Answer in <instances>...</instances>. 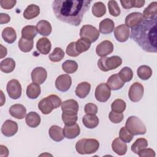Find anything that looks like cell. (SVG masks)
I'll return each instance as SVG.
<instances>
[{
    "label": "cell",
    "instance_id": "obj_1",
    "mask_svg": "<svg viewBox=\"0 0 157 157\" xmlns=\"http://www.w3.org/2000/svg\"><path fill=\"white\" fill-rule=\"evenodd\" d=\"M91 3V1L87 0H55L53 1L52 9L59 20L77 26L81 23Z\"/></svg>",
    "mask_w": 157,
    "mask_h": 157
},
{
    "label": "cell",
    "instance_id": "obj_2",
    "mask_svg": "<svg viewBox=\"0 0 157 157\" xmlns=\"http://www.w3.org/2000/svg\"><path fill=\"white\" fill-rule=\"evenodd\" d=\"M156 20H145L131 28L130 37L144 50L150 53L157 52Z\"/></svg>",
    "mask_w": 157,
    "mask_h": 157
},
{
    "label": "cell",
    "instance_id": "obj_3",
    "mask_svg": "<svg viewBox=\"0 0 157 157\" xmlns=\"http://www.w3.org/2000/svg\"><path fill=\"white\" fill-rule=\"evenodd\" d=\"M99 142L95 139H82L75 144L76 151L81 155L92 154L97 151Z\"/></svg>",
    "mask_w": 157,
    "mask_h": 157
},
{
    "label": "cell",
    "instance_id": "obj_4",
    "mask_svg": "<svg viewBox=\"0 0 157 157\" xmlns=\"http://www.w3.org/2000/svg\"><path fill=\"white\" fill-rule=\"evenodd\" d=\"M61 99L55 94H51L43 98L38 103V108L44 115L49 114L52 111L61 105Z\"/></svg>",
    "mask_w": 157,
    "mask_h": 157
},
{
    "label": "cell",
    "instance_id": "obj_5",
    "mask_svg": "<svg viewBox=\"0 0 157 157\" xmlns=\"http://www.w3.org/2000/svg\"><path fill=\"white\" fill-rule=\"evenodd\" d=\"M125 127L133 136L143 135L147 131L145 124L139 118L136 116H130L128 118Z\"/></svg>",
    "mask_w": 157,
    "mask_h": 157
},
{
    "label": "cell",
    "instance_id": "obj_6",
    "mask_svg": "<svg viewBox=\"0 0 157 157\" xmlns=\"http://www.w3.org/2000/svg\"><path fill=\"white\" fill-rule=\"evenodd\" d=\"M122 59L118 56H113L111 57H101L98 61V66L104 72H107L115 69L121 66Z\"/></svg>",
    "mask_w": 157,
    "mask_h": 157
},
{
    "label": "cell",
    "instance_id": "obj_7",
    "mask_svg": "<svg viewBox=\"0 0 157 157\" xmlns=\"http://www.w3.org/2000/svg\"><path fill=\"white\" fill-rule=\"evenodd\" d=\"M80 36L81 38L88 39L91 43L94 42L99 37V32L94 26L90 25H85L80 29Z\"/></svg>",
    "mask_w": 157,
    "mask_h": 157
},
{
    "label": "cell",
    "instance_id": "obj_8",
    "mask_svg": "<svg viewBox=\"0 0 157 157\" xmlns=\"http://www.w3.org/2000/svg\"><path fill=\"white\" fill-rule=\"evenodd\" d=\"M9 96L13 99H17L21 95V86L20 82L16 79H12L8 82L6 86Z\"/></svg>",
    "mask_w": 157,
    "mask_h": 157
},
{
    "label": "cell",
    "instance_id": "obj_9",
    "mask_svg": "<svg viewBox=\"0 0 157 157\" xmlns=\"http://www.w3.org/2000/svg\"><path fill=\"white\" fill-rule=\"evenodd\" d=\"M111 89L107 83H102L98 85L95 90V98L101 102H106L110 97Z\"/></svg>",
    "mask_w": 157,
    "mask_h": 157
},
{
    "label": "cell",
    "instance_id": "obj_10",
    "mask_svg": "<svg viewBox=\"0 0 157 157\" xmlns=\"http://www.w3.org/2000/svg\"><path fill=\"white\" fill-rule=\"evenodd\" d=\"M144 88L143 85L139 82H134L129 88L128 96L129 99L134 102L141 100L144 96Z\"/></svg>",
    "mask_w": 157,
    "mask_h": 157
},
{
    "label": "cell",
    "instance_id": "obj_11",
    "mask_svg": "<svg viewBox=\"0 0 157 157\" xmlns=\"http://www.w3.org/2000/svg\"><path fill=\"white\" fill-rule=\"evenodd\" d=\"M72 85L71 77L68 74L59 75L55 80V86L58 90L61 92L67 91Z\"/></svg>",
    "mask_w": 157,
    "mask_h": 157
},
{
    "label": "cell",
    "instance_id": "obj_12",
    "mask_svg": "<svg viewBox=\"0 0 157 157\" xmlns=\"http://www.w3.org/2000/svg\"><path fill=\"white\" fill-rule=\"evenodd\" d=\"M130 35L129 28L126 25L122 24L117 26L114 29V36L116 39L120 42L126 41Z\"/></svg>",
    "mask_w": 157,
    "mask_h": 157
},
{
    "label": "cell",
    "instance_id": "obj_13",
    "mask_svg": "<svg viewBox=\"0 0 157 157\" xmlns=\"http://www.w3.org/2000/svg\"><path fill=\"white\" fill-rule=\"evenodd\" d=\"M113 51V45L110 40H105L99 43L96 48V52L100 57H104Z\"/></svg>",
    "mask_w": 157,
    "mask_h": 157
},
{
    "label": "cell",
    "instance_id": "obj_14",
    "mask_svg": "<svg viewBox=\"0 0 157 157\" xmlns=\"http://www.w3.org/2000/svg\"><path fill=\"white\" fill-rule=\"evenodd\" d=\"M18 131L17 123L11 120H6L1 127L2 134L6 137H11Z\"/></svg>",
    "mask_w": 157,
    "mask_h": 157
},
{
    "label": "cell",
    "instance_id": "obj_15",
    "mask_svg": "<svg viewBox=\"0 0 157 157\" xmlns=\"http://www.w3.org/2000/svg\"><path fill=\"white\" fill-rule=\"evenodd\" d=\"M32 81L37 84H42L47 79V72L45 69L42 67H37L31 72Z\"/></svg>",
    "mask_w": 157,
    "mask_h": 157
},
{
    "label": "cell",
    "instance_id": "obj_16",
    "mask_svg": "<svg viewBox=\"0 0 157 157\" xmlns=\"http://www.w3.org/2000/svg\"><path fill=\"white\" fill-rule=\"evenodd\" d=\"M144 17L140 12H132L126 17L125 25L128 28H133L140 24L144 20Z\"/></svg>",
    "mask_w": 157,
    "mask_h": 157
},
{
    "label": "cell",
    "instance_id": "obj_17",
    "mask_svg": "<svg viewBox=\"0 0 157 157\" xmlns=\"http://www.w3.org/2000/svg\"><path fill=\"white\" fill-rule=\"evenodd\" d=\"M80 133V129L77 123L72 125H65L63 129V134L66 138L72 139L77 137Z\"/></svg>",
    "mask_w": 157,
    "mask_h": 157
},
{
    "label": "cell",
    "instance_id": "obj_18",
    "mask_svg": "<svg viewBox=\"0 0 157 157\" xmlns=\"http://www.w3.org/2000/svg\"><path fill=\"white\" fill-rule=\"evenodd\" d=\"M9 113L13 117L21 120L25 118L26 113V109L22 104H16L9 108Z\"/></svg>",
    "mask_w": 157,
    "mask_h": 157
},
{
    "label": "cell",
    "instance_id": "obj_19",
    "mask_svg": "<svg viewBox=\"0 0 157 157\" xmlns=\"http://www.w3.org/2000/svg\"><path fill=\"white\" fill-rule=\"evenodd\" d=\"M37 50L43 55H47L50 52L52 44L50 40L46 37L40 38L36 43Z\"/></svg>",
    "mask_w": 157,
    "mask_h": 157
},
{
    "label": "cell",
    "instance_id": "obj_20",
    "mask_svg": "<svg viewBox=\"0 0 157 157\" xmlns=\"http://www.w3.org/2000/svg\"><path fill=\"white\" fill-rule=\"evenodd\" d=\"M112 148L116 154L122 156L126 154L128 147L124 142L122 141L119 137H117L113 140Z\"/></svg>",
    "mask_w": 157,
    "mask_h": 157
},
{
    "label": "cell",
    "instance_id": "obj_21",
    "mask_svg": "<svg viewBox=\"0 0 157 157\" xmlns=\"http://www.w3.org/2000/svg\"><path fill=\"white\" fill-rule=\"evenodd\" d=\"M107 84L111 90H118L121 89L124 85V82L121 80L118 74H115L109 77L107 81Z\"/></svg>",
    "mask_w": 157,
    "mask_h": 157
},
{
    "label": "cell",
    "instance_id": "obj_22",
    "mask_svg": "<svg viewBox=\"0 0 157 157\" xmlns=\"http://www.w3.org/2000/svg\"><path fill=\"white\" fill-rule=\"evenodd\" d=\"M36 29L37 32L40 35L44 36H48L52 33V27L51 24L48 21L42 20L37 23Z\"/></svg>",
    "mask_w": 157,
    "mask_h": 157
},
{
    "label": "cell",
    "instance_id": "obj_23",
    "mask_svg": "<svg viewBox=\"0 0 157 157\" xmlns=\"http://www.w3.org/2000/svg\"><path fill=\"white\" fill-rule=\"evenodd\" d=\"M143 17L145 20H153L157 16V2L156 1L151 2L143 12Z\"/></svg>",
    "mask_w": 157,
    "mask_h": 157
},
{
    "label": "cell",
    "instance_id": "obj_24",
    "mask_svg": "<svg viewBox=\"0 0 157 157\" xmlns=\"http://www.w3.org/2000/svg\"><path fill=\"white\" fill-rule=\"evenodd\" d=\"M91 89V85L87 82L80 83L76 87L75 93L79 98H85L89 94Z\"/></svg>",
    "mask_w": 157,
    "mask_h": 157
},
{
    "label": "cell",
    "instance_id": "obj_25",
    "mask_svg": "<svg viewBox=\"0 0 157 157\" xmlns=\"http://www.w3.org/2000/svg\"><path fill=\"white\" fill-rule=\"evenodd\" d=\"M99 120L98 117L94 114H86L82 118L83 125L89 129L96 128L99 124Z\"/></svg>",
    "mask_w": 157,
    "mask_h": 157
},
{
    "label": "cell",
    "instance_id": "obj_26",
    "mask_svg": "<svg viewBox=\"0 0 157 157\" xmlns=\"http://www.w3.org/2000/svg\"><path fill=\"white\" fill-rule=\"evenodd\" d=\"M48 134L50 138L56 142L61 141L64 138L63 129L57 125L52 126L49 129Z\"/></svg>",
    "mask_w": 157,
    "mask_h": 157
},
{
    "label": "cell",
    "instance_id": "obj_27",
    "mask_svg": "<svg viewBox=\"0 0 157 157\" xmlns=\"http://www.w3.org/2000/svg\"><path fill=\"white\" fill-rule=\"evenodd\" d=\"M115 24L112 20L105 18L99 23V32L103 34L111 33L114 29Z\"/></svg>",
    "mask_w": 157,
    "mask_h": 157
},
{
    "label": "cell",
    "instance_id": "obj_28",
    "mask_svg": "<svg viewBox=\"0 0 157 157\" xmlns=\"http://www.w3.org/2000/svg\"><path fill=\"white\" fill-rule=\"evenodd\" d=\"M25 121L30 128H36L40 123V117L39 115L35 112H29L25 117Z\"/></svg>",
    "mask_w": 157,
    "mask_h": 157
},
{
    "label": "cell",
    "instance_id": "obj_29",
    "mask_svg": "<svg viewBox=\"0 0 157 157\" xmlns=\"http://www.w3.org/2000/svg\"><path fill=\"white\" fill-rule=\"evenodd\" d=\"M40 13V8L36 4L29 5L23 12V17L27 20H31L37 17Z\"/></svg>",
    "mask_w": 157,
    "mask_h": 157
},
{
    "label": "cell",
    "instance_id": "obj_30",
    "mask_svg": "<svg viewBox=\"0 0 157 157\" xmlns=\"http://www.w3.org/2000/svg\"><path fill=\"white\" fill-rule=\"evenodd\" d=\"M2 37L8 44L13 43L17 39V34L12 27H6L2 31Z\"/></svg>",
    "mask_w": 157,
    "mask_h": 157
},
{
    "label": "cell",
    "instance_id": "obj_31",
    "mask_svg": "<svg viewBox=\"0 0 157 157\" xmlns=\"http://www.w3.org/2000/svg\"><path fill=\"white\" fill-rule=\"evenodd\" d=\"M37 31L36 26L33 25H28L23 28L21 30V37L28 40H33L36 36Z\"/></svg>",
    "mask_w": 157,
    "mask_h": 157
},
{
    "label": "cell",
    "instance_id": "obj_32",
    "mask_svg": "<svg viewBox=\"0 0 157 157\" xmlns=\"http://www.w3.org/2000/svg\"><path fill=\"white\" fill-rule=\"evenodd\" d=\"M40 91L41 90L39 84L33 82L27 86L26 95L30 99H36L40 95Z\"/></svg>",
    "mask_w": 157,
    "mask_h": 157
},
{
    "label": "cell",
    "instance_id": "obj_33",
    "mask_svg": "<svg viewBox=\"0 0 157 157\" xmlns=\"http://www.w3.org/2000/svg\"><path fill=\"white\" fill-rule=\"evenodd\" d=\"M15 67V62L11 58L4 59L0 63V69L5 73L12 72Z\"/></svg>",
    "mask_w": 157,
    "mask_h": 157
},
{
    "label": "cell",
    "instance_id": "obj_34",
    "mask_svg": "<svg viewBox=\"0 0 157 157\" xmlns=\"http://www.w3.org/2000/svg\"><path fill=\"white\" fill-rule=\"evenodd\" d=\"M78 119L77 113L73 111H64L62 113V120L65 125H72L76 123Z\"/></svg>",
    "mask_w": 157,
    "mask_h": 157
},
{
    "label": "cell",
    "instance_id": "obj_35",
    "mask_svg": "<svg viewBox=\"0 0 157 157\" xmlns=\"http://www.w3.org/2000/svg\"><path fill=\"white\" fill-rule=\"evenodd\" d=\"M78 108V104L74 99H68L61 103V110L63 112L73 111L77 113Z\"/></svg>",
    "mask_w": 157,
    "mask_h": 157
},
{
    "label": "cell",
    "instance_id": "obj_36",
    "mask_svg": "<svg viewBox=\"0 0 157 157\" xmlns=\"http://www.w3.org/2000/svg\"><path fill=\"white\" fill-rule=\"evenodd\" d=\"M137 74L139 78L143 80H147L151 77L152 75V70L148 66L142 65L137 69Z\"/></svg>",
    "mask_w": 157,
    "mask_h": 157
},
{
    "label": "cell",
    "instance_id": "obj_37",
    "mask_svg": "<svg viewBox=\"0 0 157 157\" xmlns=\"http://www.w3.org/2000/svg\"><path fill=\"white\" fill-rule=\"evenodd\" d=\"M91 47V42L86 38H80L75 42V48L77 51L81 53L87 51Z\"/></svg>",
    "mask_w": 157,
    "mask_h": 157
},
{
    "label": "cell",
    "instance_id": "obj_38",
    "mask_svg": "<svg viewBox=\"0 0 157 157\" xmlns=\"http://www.w3.org/2000/svg\"><path fill=\"white\" fill-rule=\"evenodd\" d=\"M145 1H140V0H125V1H120V3L121 4L122 7L125 9H129L132 7L140 8L143 7L145 4Z\"/></svg>",
    "mask_w": 157,
    "mask_h": 157
},
{
    "label": "cell",
    "instance_id": "obj_39",
    "mask_svg": "<svg viewBox=\"0 0 157 157\" xmlns=\"http://www.w3.org/2000/svg\"><path fill=\"white\" fill-rule=\"evenodd\" d=\"M92 13L96 17H101L106 13V7L105 4L102 2H96L92 7Z\"/></svg>",
    "mask_w": 157,
    "mask_h": 157
},
{
    "label": "cell",
    "instance_id": "obj_40",
    "mask_svg": "<svg viewBox=\"0 0 157 157\" xmlns=\"http://www.w3.org/2000/svg\"><path fill=\"white\" fill-rule=\"evenodd\" d=\"M62 69L66 73L72 74L77 71L78 64L75 61L66 60L62 64Z\"/></svg>",
    "mask_w": 157,
    "mask_h": 157
},
{
    "label": "cell",
    "instance_id": "obj_41",
    "mask_svg": "<svg viewBox=\"0 0 157 157\" xmlns=\"http://www.w3.org/2000/svg\"><path fill=\"white\" fill-rule=\"evenodd\" d=\"M148 147V141L144 138H139L137 139L134 144L131 145V150L136 154H137L139 151L147 148Z\"/></svg>",
    "mask_w": 157,
    "mask_h": 157
},
{
    "label": "cell",
    "instance_id": "obj_42",
    "mask_svg": "<svg viewBox=\"0 0 157 157\" xmlns=\"http://www.w3.org/2000/svg\"><path fill=\"white\" fill-rule=\"evenodd\" d=\"M18 47L23 52H29L33 48V40H28L21 37L18 40Z\"/></svg>",
    "mask_w": 157,
    "mask_h": 157
},
{
    "label": "cell",
    "instance_id": "obj_43",
    "mask_svg": "<svg viewBox=\"0 0 157 157\" xmlns=\"http://www.w3.org/2000/svg\"><path fill=\"white\" fill-rule=\"evenodd\" d=\"M118 75L123 82H128L132 80L133 77V72L130 67H124L120 71Z\"/></svg>",
    "mask_w": 157,
    "mask_h": 157
},
{
    "label": "cell",
    "instance_id": "obj_44",
    "mask_svg": "<svg viewBox=\"0 0 157 157\" xmlns=\"http://www.w3.org/2000/svg\"><path fill=\"white\" fill-rule=\"evenodd\" d=\"M64 52L59 47H56L53 51L49 55V59L52 62H58L63 59L64 57Z\"/></svg>",
    "mask_w": 157,
    "mask_h": 157
},
{
    "label": "cell",
    "instance_id": "obj_45",
    "mask_svg": "<svg viewBox=\"0 0 157 157\" xmlns=\"http://www.w3.org/2000/svg\"><path fill=\"white\" fill-rule=\"evenodd\" d=\"M126 102L120 99H115L111 104L112 111L117 113H123L126 109Z\"/></svg>",
    "mask_w": 157,
    "mask_h": 157
},
{
    "label": "cell",
    "instance_id": "obj_46",
    "mask_svg": "<svg viewBox=\"0 0 157 157\" xmlns=\"http://www.w3.org/2000/svg\"><path fill=\"white\" fill-rule=\"evenodd\" d=\"M134 136L126 129L125 126L122 127L119 132V138L125 143H129L133 139Z\"/></svg>",
    "mask_w": 157,
    "mask_h": 157
},
{
    "label": "cell",
    "instance_id": "obj_47",
    "mask_svg": "<svg viewBox=\"0 0 157 157\" xmlns=\"http://www.w3.org/2000/svg\"><path fill=\"white\" fill-rule=\"evenodd\" d=\"M108 8L109 13L113 17H118L120 14V9L116 1H109L108 2Z\"/></svg>",
    "mask_w": 157,
    "mask_h": 157
},
{
    "label": "cell",
    "instance_id": "obj_48",
    "mask_svg": "<svg viewBox=\"0 0 157 157\" xmlns=\"http://www.w3.org/2000/svg\"><path fill=\"white\" fill-rule=\"evenodd\" d=\"M124 118V115L122 113H117L113 111L110 112L109 114V120L113 123H121Z\"/></svg>",
    "mask_w": 157,
    "mask_h": 157
},
{
    "label": "cell",
    "instance_id": "obj_49",
    "mask_svg": "<svg viewBox=\"0 0 157 157\" xmlns=\"http://www.w3.org/2000/svg\"><path fill=\"white\" fill-rule=\"evenodd\" d=\"M66 52L68 56L72 57H76L80 55V53L76 50L75 42H72L67 46Z\"/></svg>",
    "mask_w": 157,
    "mask_h": 157
},
{
    "label": "cell",
    "instance_id": "obj_50",
    "mask_svg": "<svg viewBox=\"0 0 157 157\" xmlns=\"http://www.w3.org/2000/svg\"><path fill=\"white\" fill-rule=\"evenodd\" d=\"M137 155L140 157H155V152L151 148H143L139 151Z\"/></svg>",
    "mask_w": 157,
    "mask_h": 157
},
{
    "label": "cell",
    "instance_id": "obj_51",
    "mask_svg": "<svg viewBox=\"0 0 157 157\" xmlns=\"http://www.w3.org/2000/svg\"><path fill=\"white\" fill-rule=\"evenodd\" d=\"M84 111L86 114L96 115L98 112V107L93 103H88L85 105Z\"/></svg>",
    "mask_w": 157,
    "mask_h": 157
},
{
    "label": "cell",
    "instance_id": "obj_52",
    "mask_svg": "<svg viewBox=\"0 0 157 157\" xmlns=\"http://www.w3.org/2000/svg\"><path fill=\"white\" fill-rule=\"evenodd\" d=\"M17 1L15 0H1L0 1L1 6L4 9H12Z\"/></svg>",
    "mask_w": 157,
    "mask_h": 157
},
{
    "label": "cell",
    "instance_id": "obj_53",
    "mask_svg": "<svg viewBox=\"0 0 157 157\" xmlns=\"http://www.w3.org/2000/svg\"><path fill=\"white\" fill-rule=\"evenodd\" d=\"M10 17L8 14L4 13H0V23L1 25L4 23H7L10 21Z\"/></svg>",
    "mask_w": 157,
    "mask_h": 157
},
{
    "label": "cell",
    "instance_id": "obj_54",
    "mask_svg": "<svg viewBox=\"0 0 157 157\" xmlns=\"http://www.w3.org/2000/svg\"><path fill=\"white\" fill-rule=\"evenodd\" d=\"M0 148H1V156H7L9 155V150L7 148V147L6 146H4L2 145H0Z\"/></svg>",
    "mask_w": 157,
    "mask_h": 157
},
{
    "label": "cell",
    "instance_id": "obj_55",
    "mask_svg": "<svg viewBox=\"0 0 157 157\" xmlns=\"http://www.w3.org/2000/svg\"><path fill=\"white\" fill-rule=\"evenodd\" d=\"M1 58H2L4 57H5L7 55V49L6 47H4L2 45H1Z\"/></svg>",
    "mask_w": 157,
    "mask_h": 157
}]
</instances>
